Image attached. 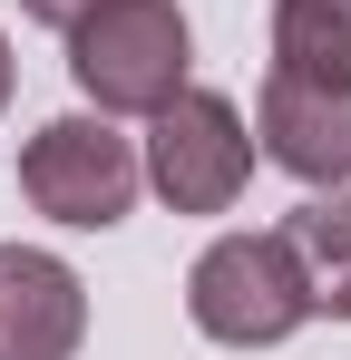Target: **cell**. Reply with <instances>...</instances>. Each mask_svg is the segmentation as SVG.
I'll use <instances>...</instances> for the list:
<instances>
[{
	"mask_svg": "<svg viewBox=\"0 0 351 360\" xmlns=\"http://www.w3.org/2000/svg\"><path fill=\"white\" fill-rule=\"evenodd\" d=\"M273 234H283V253H292V273H302V292H312V311L351 321V195L292 205Z\"/></svg>",
	"mask_w": 351,
	"mask_h": 360,
	"instance_id": "cell-7",
	"label": "cell"
},
{
	"mask_svg": "<svg viewBox=\"0 0 351 360\" xmlns=\"http://www.w3.org/2000/svg\"><path fill=\"white\" fill-rule=\"evenodd\" d=\"M273 68L351 88V0H273Z\"/></svg>",
	"mask_w": 351,
	"mask_h": 360,
	"instance_id": "cell-8",
	"label": "cell"
},
{
	"mask_svg": "<svg viewBox=\"0 0 351 360\" xmlns=\"http://www.w3.org/2000/svg\"><path fill=\"white\" fill-rule=\"evenodd\" d=\"M0 108H10V39H0Z\"/></svg>",
	"mask_w": 351,
	"mask_h": 360,
	"instance_id": "cell-10",
	"label": "cell"
},
{
	"mask_svg": "<svg viewBox=\"0 0 351 360\" xmlns=\"http://www.w3.org/2000/svg\"><path fill=\"white\" fill-rule=\"evenodd\" d=\"M254 176V136L234 117V98L215 88H176L166 108L147 117V185L166 195L176 214H225Z\"/></svg>",
	"mask_w": 351,
	"mask_h": 360,
	"instance_id": "cell-4",
	"label": "cell"
},
{
	"mask_svg": "<svg viewBox=\"0 0 351 360\" xmlns=\"http://www.w3.org/2000/svg\"><path fill=\"white\" fill-rule=\"evenodd\" d=\"M185 311L225 351H273V341H292L312 321V292L292 273L283 234H215L195 253V273H185Z\"/></svg>",
	"mask_w": 351,
	"mask_h": 360,
	"instance_id": "cell-2",
	"label": "cell"
},
{
	"mask_svg": "<svg viewBox=\"0 0 351 360\" xmlns=\"http://www.w3.org/2000/svg\"><path fill=\"white\" fill-rule=\"evenodd\" d=\"M137 185H147V156H137V136H117L108 117H49V127H30V146H20V195H30L49 224H68V234L127 224Z\"/></svg>",
	"mask_w": 351,
	"mask_h": 360,
	"instance_id": "cell-3",
	"label": "cell"
},
{
	"mask_svg": "<svg viewBox=\"0 0 351 360\" xmlns=\"http://www.w3.org/2000/svg\"><path fill=\"white\" fill-rule=\"evenodd\" d=\"M88 10H98V0H20V20H39V30H58V39H68Z\"/></svg>",
	"mask_w": 351,
	"mask_h": 360,
	"instance_id": "cell-9",
	"label": "cell"
},
{
	"mask_svg": "<svg viewBox=\"0 0 351 360\" xmlns=\"http://www.w3.org/2000/svg\"><path fill=\"white\" fill-rule=\"evenodd\" d=\"M264 156L302 176L312 195H342L351 185V88H322V78H264Z\"/></svg>",
	"mask_w": 351,
	"mask_h": 360,
	"instance_id": "cell-6",
	"label": "cell"
},
{
	"mask_svg": "<svg viewBox=\"0 0 351 360\" xmlns=\"http://www.w3.org/2000/svg\"><path fill=\"white\" fill-rule=\"evenodd\" d=\"M185 68H195V39L176 0H98L68 30V78L98 117H156L185 88Z\"/></svg>",
	"mask_w": 351,
	"mask_h": 360,
	"instance_id": "cell-1",
	"label": "cell"
},
{
	"mask_svg": "<svg viewBox=\"0 0 351 360\" xmlns=\"http://www.w3.org/2000/svg\"><path fill=\"white\" fill-rule=\"evenodd\" d=\"M78 341L88 283L39 243H0V360H78Z\"/></svg>",
	"mask_w": 351,
	"mask_h": 360,
	"instance_id": "cell-5",
	"label": "cell"
}]
</instances>
